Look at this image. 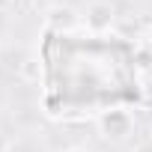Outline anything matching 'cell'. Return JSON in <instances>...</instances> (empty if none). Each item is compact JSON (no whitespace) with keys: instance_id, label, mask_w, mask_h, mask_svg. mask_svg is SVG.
<instances>
[{"instance_id":"cell-1","label":"cell","mask_w":152,"mask_h":152,"mask_svg":"<svg viewBox=\"0 0 152 152\" xmlns=\"http://www.w3.org/2000/svg\"><path fill=\"white\" fill-rule=\"evenodd\" d=\"M96 128L104 140H125L131 131H134V116L128 107H104L99 116H96Z\"/></svg>"},{"instance_id":"cell-2","label":"cell","mask_w":152,"mask_h":152,"mask_svg":"<svg viewBox=\"0 0 152 152\" xmlns=\"http://www.w3.org/2000/svg\"><path fill=\"white\" fill-rule=\"evenodd\" d=\"M81 24L93 36H104L116 24V6L110 0H93V3H87V12L81 15Z\"/></svg>"},{"instance_id":"cell-3","label":"cell","mask_w":152,"mask_h":152,"mask_svg":"<svg viewBox=\"0 0 152 152\" xmlns=\"http://www.w3.org/2000/svg\"><path fill=\"white\" fill-rule=\"evenodd\" d=\"M78 24H81V15H78V9L69 6V3H54L45 12V27L54 30V33H72Z\"/></svg>"},{"instance_id":"cell-4","label":"cell","mask_w":152,"mask_h":152,"mask_svg":"<svg viewBox=\"0 0 152 152\" xmlns=\"http://www.w3.org/2000/svg\"><path fill=\"white\" fill-rule=\"evenodd\" d=\"M18 75H21V81H27V84H39V81L45 78L42 57H39V54H27V57L18 63Z\"/></svg>"},{"instance_id":"cell-5","label":"cell","mask_w":152,"mask_h":152,"mask_svg":"<svg viewBox=\"0 0 152 152\" xmlns=\"http://www.w3.org/2000/svg\"><path fill=\"white\" fill-rule=\"evenodd\" d=\"M131 152H152V140H143V143H137Z\"/></svg>"},{"instance_id":"cell-6","label":"cell","mask_w":152,"mask_h":152,"mask_svg":"<svg viewBox=\"0 0 152 152\" xmlns=\"http://www.w3.org/2000/svg\"><path fill=\"white\" fill-rule=\"evenodd\" d=\"M12 149V143H9V137L3 134V131H0V152H9Z\"/></svg>"},{"instance_id":"cell-7","label":"cell","mask_w":152,"mask_h":152,"mask_svg":"<svg viewBox=\"0 0 152 152\" xmlns=\"http://www.w3.org/2000/svg\"><path fill=\"white\" fill-rule=\"evenodd\" d=\"M63 152H90V149H87V146H66Z\"/></svg>"},{"instance_id":"cell-8","label":"cell","mask_w":152,"mask_h":152,"mask_svg":"<svg viewBox=\"0 0 152 152\" xmlns=\"http://www.w3.org/2000/svg\"><path fill=\"white\" fill-rule=\"evenodd\" d=\"M12 3H15V0H0V12H6V9H9Z\"/></svg>"},{"instance_id":"cell-9","label":"cell","mask_w":152,"mask_h":152,"mask_svg":"<svg viewBox=\"0 0 152 152\" xmlns=\"http://www.w3.org/2000/svg\"><path fill=\"white\" fill-rule=\"evenodd\" d=\"M146 39H149V45H152V30H149V33H146Z\"/></svg>"},{"instance_id":"cell-10","label":"cell","mask_w":152,"mask_h":152,"mask_svg":"<svg viewBox=\"0 0 152 152\" xmlns=\"http://www.w3.org/2000/svg\"><path fill=\"white\" fill-rule=\"evenodd\" d=\"M149 140H152V122H149Z\"/></svg>"},{"instance_id":"cell-11","label":"cell","mask_w":152,"mask_h":152,"mask_svg":"<svg viewBox=\"0 0 152 152\" xmlns=\"http://www.w3.org/2000/svg\"><path fill=\"white\" fill-rule=\"evenodd\" d=\"M0 54H3V45H0Z\"/></svg>"}]
</instances>
